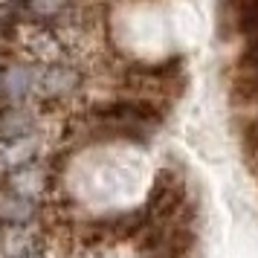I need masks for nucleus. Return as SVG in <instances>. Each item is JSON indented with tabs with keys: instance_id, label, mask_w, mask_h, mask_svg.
Listing matches in <instances>:
<instances>
[{
	"instance_id": "12",
	"label": "nucleus",
	"mask_w": 258,
	"mask_h": 258,
	"mask_svg": "<svg viewBox=\"0 0 258 258\" xmlns=\"http://www.w3.org/2000/svg\"><path fill=\"white\" fill-rule=\"evenodd\" d=\"M154 258H171V255H154Z\"/></svg>"
},
{
	"instance_id": "4",
	"label": "nucleus",
	"mask_w": 258,
	"mask_h": 258,
	"mask_svg": "<svg viewBox=\"0 0 258 258\" xmlns=\"http://www.w3.org/2000/svg\"><path fill=\"white\" fill-rule=\"evenodd\" d=\"M35 154H38L35 137H21V140H12V142H0V168L3 171H15L21 165H29Z\"/></svg>"
},
{
	"instance_id": "10",
	"label": "nucleus",
	"mask_w": 258,
	"mask_h": 258,
	"mask_svg": "<svg viewBox=\"0 0 258 258\" xmlns=\"http://www.w3.org/2000/svg\"><path fill=\"white\" fill-rule=\"evenodd\" d=\"M67 6H70V0H26V12L41 18V21L58 18Z\"/></svg>"
},
{
	"instance_id": "9",
	"label": "nucleus",
	"mask_w": 258,
	"mask_h": 258,
	"mask_svg": "<svg viewBox=\"0 0 258 258\" xmlns=\"http://www.w3.org/2000/svg\"><path fill=\"white\" fill-rule=\"evenodd\" d=\"M229 6H232L238 32L249 41H258V0H229Z\"/></svg>"
},
{
	"instance_id": "2",
	"label": "nucleus",
	"mask_w": 258,
	"mask_h": 258,
	"mask_svg": "<svg viewBox=\"0 0 258 258\" xmlns=\"http://www.w3.org/2000/svg\"><path fill=\"white\" fill-rule=\"evenodd\" d=\"M3 183H6V188H9L12 198H24V200H35L38 195H44V188L49 186L47 171H44L41 165H32V163L9 171Z\"/></svg>"
},
{
	"instance_id": "1",
	"label": "nucleus",
	"mask_w": 258,
	"mask_h": 258,
	"mask_svg": "<svg viewBox=\"0 0 258 258\" xmlns=\"http://www.w3.org/2000/svg\"><path fill=\"white\" fill-rule=\"evenodd\" d=\"M183 209H186V186H183V180H177L171 174H160L151 188V195H148V203H145L148 223H160L163 226L165 221H174Z\"/></svg>"
},
{
	"instance_id": "8",
	"label": "nucleus",
	"mask_w": 258,
	"mask_h": 258,
	"mask_svg": "<svg viewBox=\"0 0 258 258\" xmlns=\"http://www.w3.org/2000/svg\"><path fill=\"white\" fill-rule=\"evenodd\" d=\"M35 125L32 113L26 110H3L0 113V142H12V140H21V137H29V131Z\"/></svg>"
},
{
	"instance_id": "13",
	"label": "nucleus",
	"mask_w": 258,
	"mask_h": 258,
	"mask_svg": "<svg viewBox=\"0 0 258 258\" xmlns=\"http://www.w3.org/2000/svg\"><path fill=\"white\" fill-rule=\"evenodd\" d=\"M26 258H41V255H26Z\"/></svg>"
},
{
	"instance_id": "11",
	"label": "nucleus",
	"mask_w": 258,
	"mask_h": 258,
	"mask_svg": "<svg viewBox=\"0 0 258 258\" xmlns=\"http://www.w3.org/2000/svg\"><path fill=\"white\" fill-rule=\"evenodd\" d=\"M55 38H49V35H38L35 38V52L41 55V58H58L61 55V49L58 44H52Z\"/></svg>"
},
{
	"instance_id": "7",
	"label": "nucleus",
	"mask_w": 258,
	"mask_h": 258,
	"mask_svg": "<svg viewBox=\"0 0 258 258\" xmlns=\"http://www.w3.org/2000/svg\"><path fill=\"white\" fill-rule=\"evenodd\" d=\"M38 218V206L35 200H24V198H9L0 200V221L9 226H26Z\"/></svg>"
},
{
	"instance_id": "6",
	"label": "nucleus",
	"mask_w": 258,
	"mask_h": 258,
	"mask_svg": "<svg viewBox=\"0 0 258 258\" xmlns=\"http://www.w3.org/2000/svg\"><path fill=\"white\" fill-rule=\"evenodd\" d=\"M79 84H82V76L76 70H70V67H49L38 79V87H41L44 96H67Z\"/></svg>"
},
{
	"instance_id": "3",
	"label": "nucleus",
	"mask_w": 258,
	"mask_h": 258,
	"mask_svg": "<svg viewBox=\"0 0 258 258\" xmlns=\"http://www.w3.org/2000/svg\"><path fill=\"white\" fill-rule=\"evenodd\" d=\"M41 73L35 67H26V64H12L0 73V96L9 99V102H24L26 96L38 87Z\"/></svg>"
},
{
	"instance_id": "5",
	"label": "nucleus",
	"mask_w": 258,
	"mask_h": 258,
	"mask_svg": "<svg viewBox=\"0 0 258 258\" xmlns=\"http://www.w3.org/2000/svg\"><path fill=\"white\" fill-rule=\"evenodd\" d=\"M38 241L32 232H26L24 226H12L0 235V255L3 258H26V255H38Z\"/></svg>"
}]
</instances>
